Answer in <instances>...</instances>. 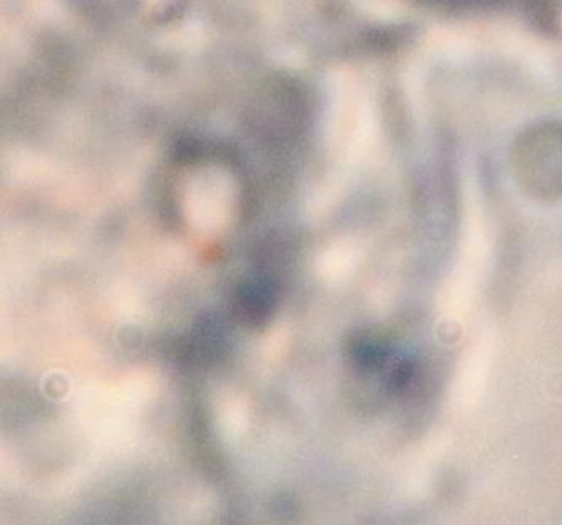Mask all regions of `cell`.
<instances>
[{"instance_id":"1","label":"cell","mask_w":562,"mask_h":525,"mask_svg":"<svg viewBox=\"0 0 562 525\" xmlns=\"http://www.w3.org/2000/svg\"><path fill=\"white\" fill-rule=\"evenodd\" d=\"M272 291L269 286L263 282H250L245 286L240 294L241 308L244 313L249 316L252 322H260L263 320L272 308Z\"/></svg>"}]
</instances>
